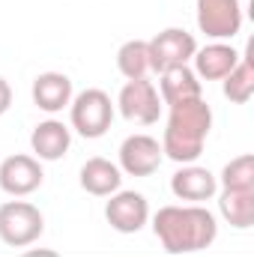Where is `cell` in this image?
<instances>
[{
    "label": "cell",
    "mask_w": 254,
    "mask_h": 257,
    "mask_svg": "<svg viewBox=\"0 0 254 257\" xmlns=\"http://www.w3.org/2000/svg\"><path fill=\"white\" fill-rule=\"evenodd\" d=\"M147 51H150V69L153 72H168L174 66H186L194 57L197 45H194V36L186 30H165L159 33L153 42H147Z\"/></svg>",
    "instance_id": "obj_5"
},
{
    "label": "cell",
    "mask_w": 254,
    "mask_h": 257,
    "mask_svg": "<svg viewBox=\"0 0 254 257\" xmlns=\"http://www.w3.org/2000/svg\"><path fill=\"white\" fill-rule=\"evenodd\" d=\"M162 159H165V153H162L159 141L150 138V135H132L120 147V165L132 177H150V174H156L159 165H162Z\"/></svg>",
    "instance_id": "obj_8"
},
{
    "label": "cell",
    "mask_w": 254,
    "mask_h": 257,
    "mask_svg": "<svg viewBox=\"0 0 254 257\" xmlns=\"http://www.w3.org/2000/svg\"><path fill=\"white\" fill-rule=\"evenodd\" d=\"M153 227L171 254L203 251L215 239V218L203 206H165L159 209Z\"/></svg>",
    "instance_id": "obj_1"
},
{
    "label": "cell",
    "mask_w": 254,
    "mask_h": 257,
    "mask_svg": "<svg viewBox=\"0 0 254 257\" xmlns=\"http://www.w3.org/2000/svg\"><path fill=\"white\" fill-rule=\"evenodd\" d=\"M120 171L108 162V159H90L81 168V186L96 197H108L120 189Z\"/></svg>",
    "instance_id": "obj_16"
},
{
    "label": "cell",
    "mask_w": 254,
    "mask_h": 257,
    "mask_svg": "<svg viewBox=\"0 0 254 257\" xmlns=\"http://www.w3.org/2000/svg\"><path fill=\"white\" fill-rule=\"evenodd\" d=\"M215 177L206 171V168H183L174 174L171 180V189L180 200H191V203H200V200H209L215 194Z\"/></svg>",
    "instance_id": "obj_13"
},
{
    "label": "cell",
    "mask_w": 254,
    "mask_h": 257,
    "mask_svg": "<svg viewBox=\"0 0 254 257\" xmlns=\"http://www.w3.org/2000/svg\"><path fill=\"white\" fill-rule=\"evenodd\" d=\"M212 128V111L203 99H189L180 105H171V120L165 128L162 153L180 165L194 162L203 153V141Z\"/></svg>",
    "instance_id": "obj_2"
},
{
    "label": "cell",
    "mask_w": 254,
    "mask_h": 257,
    "mask_svg": "<svg viewBox=\"0 0 254 257\" xmlns=\"http://www.w3.org/2000/svg\"><path fill=\"white\" fill-rule=\"evenodd\" d=\"M120 111H123V117L135 120V123H144V126L156 123L159 114H162V102H159L156 87L147 78L129 81L126 87L120 90Z\"/></svg>",
    "instance_id": "obj_7"
},
{
    "label": "cell",
    "mask_w": 254,
    "mask_h": 257,
    "mask_svg": "<svg viewBox=\"0 0 254 257\" xmlns=\"http://www.w3.org/2000/svg\"><path fill=\"white\" fill-rule=\"evenodd\" d=\"M69 144H72V135H69V128H66L63 123H57V120L39 123V126L33 128V135H30L33 153H36L39 159H45V162L63 159L66 150H69Z\"/></svg>",
    "instance_id": "obj_12"
},
{
    "label": "cell",
    "mask_w": 254,
    "mask_h": 257,
    "mask_svg": "<svg viewBox=\"0 0 254 257\" xmlns=\"http://www.w3.org/2000/svg\"><path fill=\"white\" fill-rule=\"evenodd\" d=\"M239 63V54L230 45H206L203 51H194V66L197 75L206 81H221L227 78Z\"/></svg>",
    "instance_id": "obj_14"
},
{
    "label": "cell",
    "mask_w": 254,
    "mask_h": 257,
    "mask_svg": "<svg viewBox=\"0 0 254 257\" xmlns=\"http://www.w3.org/2000/svg\"><path fill=\"white\" fill-rule=\"evenodd\" d=\"M42 230H45V218L33 203L12 200L0 206V239L6 245H15V248L30 245L42 236Z\"/></svg>",
    "instance_id": "obj_3"
},
{
    "label": "cell",
    "mask_w": 254,
    "mask_h": 257,
    "mask_svg": "<svg viewBox=\"0 0 254 257\" xmlns=\"http://www.w3.org/2000/svg\"><path fill=\"white\" fill-rule=\"evenodd\" d=\"M117 66H120V72L126 75L129 81H141V78L150 72V51H147V42H141V39L126 42V45L117 51Z\"/></svg>",
    "instance_id": "obj_19"
},
{
    "label": "cell",
    "mask_w": 254,
    "mask_h": 257,
    "mask_svg": "<svg viewBox=\"0 0 254 257\" xmlns=\"http://www.w3.org/2000/svg\"><path fill=\"white\" fill-rule=\"evenodd\" d=\"M221 183H224V192H254V156L251 153L227 162L224 174H221Z\"/></svg>",
    "instance_id": "obj_20"
},
{
    "label": "cell",
    "mask_w": 254,
    "mask_h": 257,
    "mask_svg": "<svg viewBox=\"0 0 254 257\" xmlns=\"http://www.w3.org/2000/svg\"><path fill=\"white\" fill-rule=\"evenodd\" d=\"M218 206H221V215L233 227H251L254 224V192H224Z\"/></svg>",
    "instance_id": "obj_17"
},
{
    "label": "cell",
    "mask_w": 254,
    "mask_h": 257,
    "mask_svg": "<svg viewBox=\"0 0 254 257\" xmlns=\"http://www.w3.org/2000/svg\"><path fill=\"white\" fill-rule=\"evenodd\" d=\"M9 105H12V90H9V84L0 78V114H6Z\"/></svg>",
    "instance_id": "obj_21"
},
{
    "label": "cell",
    "mask_w": 254,
    "mask_h": 257,
    "mask_svg": "<svg viewBox=\"0 0 254 257\" xmlns=\"http://www.w3.org/2000/svg\"><path fill=\"white\" fill-rule=\"evenodd\" d=\"M162 99L168 105H180V102H189V99H200V81L194 78L189 66H174L168 72H162Z\"/></svg>",
    "instance_id": "obj_15"
},
{
    "label": "cell",
    "mask_w": 254,
    "mask_h": 257,
    "mask_svg": "<svg viewBox=\"0 0 254 257\" xmlns=\"http://www.w3.org/2000/svg\"><path fill=\"white\" fill-rule=\"evenodd\" d=\"M111 120H114V108L108 93L102 90H84L72 105V126L84 138H102L111 128Z\"/></svg>",
    "instance_id": "obj_4"
},
{
    "label": "cell",
    "mask_w": 254,
    "mask_h": 257,
    "mask_svg": "<svg viewBox=\"0 0 254 257\" xmlns=\"http://www.w3.org/2000/svg\"><path fill=\"white\" fill-rule=\"evenodd\" d=\"M42 186V168L33 156H9L0 165V189L6 194L24 197Z\"/></svg>",
    "instance_id": "obj_9"
},
{
    "label": "cell",
    "mask_w": 254,
    "mask_h": 257,
    "mask_svg": "<svg viewBox=\"0 0 254 257\" xmlns=\"http://www.w3.org/2000/svg\"><path fill=\"white\" fill-rule=\"evenodd\" d=\"M33 102L36 108L48 111V114H57L63 111L66 105L72 102V81L60 75V72H45L33 81Z\"/></svg>",
    "instance_id": "obj_11"
},
{
    "label": "cell",
    "mask_w": 254,
    "mask_h": 257,
    "mask_svg": "<svg viewBox=\"0 0 254 257\" xmlns=\"http://www.w3.org/2000/svg\"><path fill=\"white\" fill-rule=\"evenodd\" d=\"M147 215H150L147 200H144V194H138V192L114 194V197L108 200V206H105L108 224H111L114 230H120V233H138V230L147 224Z\"/></svg>",
    "instance_id": "obj_10"
},
{
    "label": "cell",
    "mask_w": 254,
    "mask_h": 257,
    "mask_svg": "<svg viewBox=\"0 0 254 257\" xmlns=\"http://www.w3.org/2000/svg\"><path fill=\"white\" fill-rule=\"evenodd\" d=\"M224 96H227L233 105H245V102L254 96V66H251V57L239 60L236 69L224 78Z\"/></svg>",
    "instance_id": "obj_18"
},
{
    "label": "cell",
    "mask_w": 254,
    "mask_h": 257,
    "mask_svg": "<svg viewBox=\"0 0 254 257\" xmlns=\"http://www.w3.org/2000/svg\"><path fill=\"white\" fill-rule=\"evenodd\" d=\"M197 27L212 39H233L242 27L239 0H197Z\"/></svg>",
    "instance_id": "obj_6"
}]
</instances>
